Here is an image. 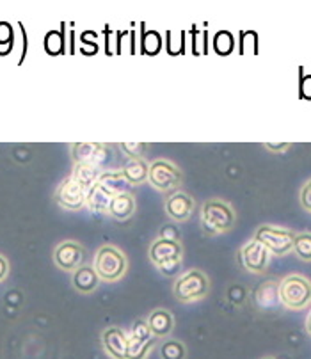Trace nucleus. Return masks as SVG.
<instances>
[{
    "label": "nucleus",
    "mask_w": 311,
    "mask_h": 359,
    "mask_svg": "<svg viewBox=\"0 0 311 359\" xmlns=\"http://www.w3.org/2000/svg\"><path fill=\"white\" fill-rule=\"evenodd\" d=\"M85 251L81 244L74 241H64L55 248L54 264L66 272H75L84 265Z\"/></svg>",
    "instance_id": "11"
},
{
    "label": "nucleus",
    "mask_w": 311,
    "mask_h": 359,
    "mask_svg": "<svg viewBox=\"0 0 311 359\" xmlns=\"http://www.w3.org/2000/svg\"><path fill=\"white\" fill-rule=\"evenodd\" d=\"M306 331H307V334L311 337V311H310V315H307V318H306Z\"/></svg>",
    "instance_id": "31"
},
{
    "label": "nucleus",
    "mask_w": 311,
    "mask_h": 359,
    "mask_svg": "<svg viewBox=\"0 0 311 359\" xmlns=\"http://www.w3.org/2000/svg\"><path fill=\"white\" fill-rule=\"evenodd\" d=\"M300 205H303L304 210L311 212V180H307L303 191H300Z\"/></svg>",
    "instance_id": "28"
},
{
    "label": "nucleus",
    "mask_w": 311,
    "mask_h": 359,
    "mask_svg": "<svg viewBox=\"0 0 311 359\" xmlns=\"http://www.w3.org/2000/svg\"><path fill=\"white\" fill-rule=\"evenodd\" d=\"M102 171L95 165L89 164H75L74 165V172H71V178L84 189L85 192L92 187V185L97 184L98 178H100Z\"/></svg>",
    "instance_id": "20"
},
{
    "label": "nucleus",
    "mask_w": 311,
    "mask_h": 359,
    "mask_svg": "<svg viewBox=\"0 0 311 359\" xmlns=\"http://www.w3.org/2000/svg\"><path fill=\"white\" fill-rule=\"evenodd\" d=\"M155 345V337L151 334L146 320L134 322L132 329L128 331V355L127 359H148L151 348Z\"/></svg>",
    "instance_id": "8"
},
{
    "label": "nucleus",
    "mask_w": 311,
    "mask_h": 359,
    "mask_svg": "<svg viewBox=\"0 0 311 359\" xmlns=\"http://www.w3.org/2000/svg\"><path fill=\"white\" fill-rule=\"evenodd\" d=\"M92 269L98 274L100 281L105 283H114L123 278L128 271V260L125 252L116 245H102L95 255Z\"/></svg>",
    "instance_id": "3"
},
{
    "label": "nucleus",
    "mask_w": 311,
    "mask_h": 359,
    "mask_svg": "<svg viewBox=\"0 0 311 359\" xmlns=\"http://www.w3.org/2000/svg\"><path fill=\"white\" fill-rule=\"evenodd\" d=\"M71 283H74L75 290L81 292V294H91L100 285V278L95 272L92 265H82L71 276Z\"/></svg>",
    "instance_id": "17"
},
{
    "label": "nucleus",
    "mask_w": 311,
    "mask_h": 359,
    "mask_svg": "<svg viewBox=\"0 0 311 359\" xmlns=\"http://www.w3.org/2000/svg\"><path fill=\"white\" fill-rule=\"evenodd\" d=\"M292 251L296 252L303 262H311V233H307V231L296 233Z\"/></svg>",
    "instance_id": "23"
},
{
    "label": "nucleus",
    "mask_w": 311,
    "mask_h": 359,
    "mask_svg": "<svg viewBox=\"0 0 311 359\" xmlns=\"http://www.w3.org/2000/svg\"><path fill=\"white\" fill-rule=\"evenodd\" d=\"M121 151H125L132 161H137V158H142L144 155V149H146V144H142V142H121L119 144Z\"/></svg>",
    "instance_id": "27"
},
{
    "label": "nucleus",
    "mask_w": 311,
    "mask_h": 359,
    "mask_svg": "<svg viewBox=\"0 0 311 359\" xmlns=\"http://www.w3.org/2000/svg\"><path fill=\"white\" fill-rule=\"evenodd\" d=\"M146 324L155 338L165 340V338L171 337V332H173L174 329V317L170 310L157 308V310L151 311L150 317L146 318Z\"/></svg>",
    "instance_id": "15"
},
{
    "label": "nucleus",
    "mask_w": 311,
    "mask_h": 359,
    "mask_svg": "<svg viewBox=\"0 0 311 359\" xmlns=\"http://www.w3.org/2000/svg\"><path fill=\"white\" fill-rule=\"evenodd\" d=\"M102 345L109 358L127 359L128 355V332L125 329L112 325L102 332Z\"/></svg>",
    "instance_id": "14"
},
{
    "label": "nucleus",
    "mask_w": 311,
    "mask_h": 359,
    "mask_svg": "<svg viewBox=\"0 0 311 359\" xmlns=\"http://www.w3.org/2000/svg\"><path fill=\"white\" fill-rule=\"evenodd\" d=\"M112 192H109L104 185L97 184L92 185L88 191V198H85V207L91 212H97V214H107L109 203L112 199Z\"/></svg>",
    "instance_id": "18"
},
{
    "label": "nucleus",
    "mask_w": 311,
    "mask_h": 359,
    "mask_svg": "<svg viewBox=\"0 0 311 359\" xmlns=\"http://www.w3.org/2000/svg\"><path fill=\"white\" fill-rule=\"evenodd\" d=\"M293 238H296V233L292 229L272 224L258 226L256 233H254V241L260 242L274 256H284L292 252Z\"/></svg>",
    "instance_id": "6"
},
{
    "label": "nucleus",
    "mask_w": 311,
    "mask_h": 359,
    "mask_svg": "<svg viewBox=\"0 0 311 359\" xmlns=\"http://www.w3.org/2000/svg\"><path fill=\"white\" fill-rule=\"evenodd\" d=\"M148 171H150V164L144 158H137V161H130L128 164H125L121 175L128 185H141L148 180Z\"/></svg>",
    "instance_id": "19"
},
{
    "label": "nucleus",
    "mask_w": 311,
    "mask_h": 359,
    "mask_svg": "<svg viewBox=\"0 0 311 359\" xmlns=\"http://www.w3.org/2000/svg\"><path fill=\"white\" fill-rule=\"evenodd\" d=\"M85 198H88V192H85L71 176L62 180L61 185H59L57 191H55V201H57L59 207H62L64 210H81V208L85 207Z\"/></svg>",
    "instance_id": "10"
},
{
    "label": "nucleus",
    "mask_w": 311,
    "mask_h": 359,
    "mask_svg": "<svg viewBox=\"0 0 311 359\" xmlns=\"http://www.w3.org/2000/svg\"><path fill=\"white\" fill-rule=\"evenodd\" d=\"M15 45V29L9 22H0V57L8 55Z\"/></svg>",
    "instance_id": "24"
},
{
    "label": "nucleus",
    "mask_w": 311,
    "mask_h": 359,
    "mask_svg": "<svg viewBox=\"0 0 311 359\" xmlns=\"http://www.w3.org/2000/svg\"><path fill=\"white\" fill-rule=\"evenodd\" d=\"M181 171L178 169L177 164L165 158H157L150 164V171H148V182L153 185L157 191L160 192H173L178 191L181 185Z\"/></svg>",
    "instance_id": "7"
},
{
    "label": "nucleus",
    "mask_w": 311,
    "mask_h": 359,
    "mask_svg": "<svg viewBox=\"0 0 311 359\" xmlns=\"http://www.w3.org/2000/svg\"><path fill=\"white\" fill-rule=\"evenodd\" d=\"M150 260L155 267L160 269V272L171 276L178 269V265L184 260V248L180 241H167L160 238L153 241L150 245Z\"/></svg>",
    "instance_id": "4"
},
{
    "label": "nucleus",
    "mask_w": 311,
    "mask_h": 359,
    "mask_svg": "<svg viewBox=\"0 0 311 359\" xmlns=\"http://www.w3.org/2000/svg\"><path fill=\"white\" fill-rule=\"evenodd\" d=\"M233 207L223 199H208L201 207V226L207 235H221L230 231L235 226Z\"/></svg>",
    "instance_id": "1"
},
{
    "label": "nucleus",
    "mask_w": 311,
    "mask_h": 359,
    "mask_svg": "<svg viewBox=\"0 0 311 359\" xmlns=\"http://www.w3.org/2000/svg\"><path fill=\"white\" fill-rule=\"evenodd\" d=\"M162 48V38L157 31H144L142 36V52L146 55H157Z\"/></svg>",
    "instance_id": "26"
},
{
    "label": "nucleus",
    "mask_w": 311,
    "mask_h": 359,
    "mask_svg": "<svg viewBox=\"0 0 311 359\" xmlns=\"http://www.w3.org/2000/svg\"><path fill=\"white\" fill-rule=\"evenodd\" d=\"M290 142H279V144H274V142H265L263 148L270 149V151H276V153H284L286 149H290Z\"/></svg>",
    "instance_id": "29"
},
{
    "label": "nucleus",
    "mask_w": 311,
    "mask_h": 359,
    "mask_svg": "<svg viewBox=\"0 0 311 359\" xmlns=\"http://www.w3.org/2000/svg\"><path fill=\"white\" fill-rule=\"evenodd\" d=\"M45 50L50 55H59L64 52V32L50 31L45 36Z\"/></svg>",
    "instance_id": "25"
},
{
    "label": "nucleus",
    "mask_w": 311,
    "mask_h": 359,
    "mask_svg": "<svg viewBox=\"0 0 311 359\" xmlns=\"http://www.w3.org/2000/svg\"><path fill=\"white\" fill-rule=\"evenodd\" d=\"M277 297L286 310H306L311 304V281L300 274L286 276L279 281Z\"/></svg>",
    "instance_id": "2"
},
{
    "label": "nucleus",
    "mask_w": 311,
    "mask_h": 359,
    "mask_svg": "<svg viewBox=\"0 0 311 359\" xmlns=\"http://www.w3.org/2000/svg\"><path fill=\"white\" fill-rule=\"evenodd\" d=\"M208 290H210V281L207 274L198 269H191L178 276L173 292L180 302H196L207 297Z\"/></svg>",
    "instance_id": "5"
},
{
    "label": "nucleus",
    "mask_w": 311,
    "mask_h": 359,
    "mask_svg": "<svg viewBox=\"0 0 311 359\" xmlns=\"http://www.w3.org/2000/svg\"><path fill=\"white\" fill-rule=\"evenodd\" d=\"M75 164H89L102 169L109 158V146L104 142H75L71 144Z\"/></svg>",
    "instance_id": "9"
},
{
    "label": "nucleus",
    "mask_w": 311,
    "mask_h": 359,
    "mask_svg": "<svg viewBox=\"0 0 311 359\" xmlns=\"http://www.w3.org/2000/svg\"><path fill=\"white\" fill-rule=\"evenodd\" d=\"M164 208L167 217L177 222H185L191 219L194 212V199L187 192L178 189V191L170 192V196L165 198Z\"/></svg>",
    "instance_id": "13"
},
{
    "label": "nucleus",
    "mask_w": 311,
    "mask_h": 359,
    "mask_svg": "<svg viewBox=\"0 0 311 359\" xmlns=\"http://www.w3.org/2000/svg\"><path fill=\"white\" fill-rule=\"evenodd\" d=\"M107 214L118 221H127L135 214V198L132 192L123 191L112 196Z\"/></svg>",
    "instance_id": "16"
},
{
    "label": "nucleus",
    "mask_w": 311,
    "mask_h": 359,
    "mask_svg": "<svg viewBox=\"0 0 311 359\" xmlns=\"http://www.w3.org/2000/svg\"><path fill=\"white\" fill-rule=\"evenodd\" d=\"M9 274V264L4 256L0 255V281H4Z\"/></svg>",
    "instance_id": "30"
},
{
    "label": "nucleus",
    "mask_w": 311,
    "mask_h": 359,
    "mask_svg": "<svg viewBox=\"0 0 311 359\" xmlns=\"http://www.w3.org/2000/svg\"><path fill=\"white\" fill-rule=\"evenodd\" d=\"M261 359H274V358H261Z\"/></svg>",
    "instance_id": "32"
},
{
    "label": "nucleus",
    "mask_w": 311,
    "mask_h": 359,
    "mask_svg": "<svg viewBox=\"0 0 311 359\" xmlns=\"http://www.w3.org/2000/svg\"><path fill=\"white\" fill-rule=\"evenodd\" d=\"M270 256L272 255L254 238L240 249V262H242L244 269H247L253 274H263L267 271L270 264Z\"/></svg>",
    "instance_id": "12"
},
{
    "label": "nucleus",
    "mask_w": 311,
    "mask_h": 359,
    "mask_svg": "<svg viewBox=\"0 0 311 359\" xmlns=\"http://www.w3.org/2000/svg\"><path fill=\"white\" fill-rule=\"evenodd\" d=\"M98 184L104 185L109 192L112 194H118V192H123L125 191V185H128L125 182L123 175H121V169L118 171H102L100 178H98Z\"/></svg>",
    "instance_id": "21"
},
{
    "label": "nucleus",
    "mask_w": 311,
    "mask_h": 359,
    "mask_svg": "<svg viewBox=\"0 0 311 359\" xmlns=\"http://www.w3.org/2000/svg\"><path fill=\"white\" fill-rule=\"evenodd\" d=\"M160 359H187V347L180 340H170L165 338L158 347Z\"/></svg>",
    "instance_id": "22"
}]
</instances>
